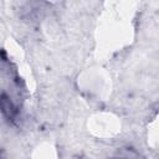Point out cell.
<instances>
[{
    "label": "cell",
    "instance_id": "cell-1",
    "mask_svg": "<svg viewBox=\"0 0 159 159\" xmlns=\"http://www.w3.org/2000/svg\"><path fill=\"white\" fill-rule=\"evenodd\" d=\"M0 112L2 117L9 122H15L19 117V108L6 93H0Z\"/></svg>",
    "mask_w": 159,
    "mask_h": 159
}]
</instances>
